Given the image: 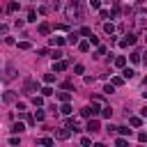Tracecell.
I'll return each instance as SVG.
<instances>
[{"mask_svg": "<svg viewBox=\"0 0 147 147\" xmlns=\"http://www.w3.org/2000/svg\"><path fill=\"white\" fill-rule=\"evenodd\" d=\"M122 80H124V78H119V76H115V78H113V85H122Z\"/></svg>", "mask_w": 147, "mask_h": 147, "instance_id": "obj_43", "label": "cell"}, {"mask_svg": "<svg viewBox=\"0 0 147 147\" xmlns=\"http://www.w3.org/2000/svg\"><path fill=\"white\" fill-rule=\"evenodd\" d=\"M78 37H80L78 32H69V34H67V44H71V46L78 44Z\"/></svg>", "mask_w": 147, "mask_h": 147, "instance_id": "obj_10", "label": "cell"}, {"mask_svg": "<svg viewBox=\"0 0 147 147\" xmlns=\"http://www.w3.org/2000/svg\"><path fill=\"white\" fill-rule=\"evenodd\" d=\"M124 64H126V57H124V55H119V57H115V67H119V69H124Z\"/></svg>", "mask_w": 147, "mask_h": 147, "instance_id": "obj_14", "label": "cell"}, {"mask_svg": "<svg viewBox=\"0 0 147 147\" xmlns=\"http://www.w3.org/2000/svg\"><path fill=\"white\" fill-rule=\"evenodd\" d=\"M138 140H140V142H147V133L140 131V133H138Z\"/></svg>", "mask_w": 147, "mask_h": 147, "instance_id": "obj_38", "label": "cell"}, {"mask_svg": "<svg viewBox=\"0 0 147 147\" xmlns=\"http://www.w3.org/2000/svg\"><path fill=\"white\" fill-rule=\"evenodd\" d=\"M37 30H39V34H48V32H51V23H46V21H44V23H39V28H37Z\"/></svg>", "mask_w": 147, "mask_h": 147, "instance_id": "obj_9", "label": "cell"}, {"mask_svg": "<svg viewBox=\"0 0 147 147\" xmlns=\"http://www.w3.org/2000/svg\"><path fill=\"white\" fill-rule=\"evenodd\" d=\"M32 103H34V106L39 108V106L44 103V94H41V96H37V94H34V96H32Z\"/></svg>", "mask_w": 147, "mask_h": 147, "instance_id": "obj_21", "label": "cell"}, {"mask_svg": "<svg viewBox=\"0 0 147 147\" xmlns=\"http://www.w3.org/2000/svg\"><path fill=\"white\" fill-rule=\"evenodd\" d=\"M25 21L34 23V21H37V11H34V9H30V11H28V18H25Z\"/></svg>", "mask_w": 147, "mask_h": 147, "instance_id": "obj_19", "label": "cell"}, {"mask_svg": "<svg viewBox=\"0 0 147 147\" xmlns=\"http://www.w3.org/2000/svg\"><path fill=\"white\" fill-rule=\"evenodd\" d=\"M23 129H25V126H23V124H18V122H16V124H14V126H11V133H21V131H23Z\"/></svg>", "mask_w": 147, "mask_h": 147, "instance_id": "obj_26", "label": "cell"}, {"mask_svg": "<svg viewBox=\"0 0 147 147\" xmlns=\"http://www.w3.org/2000/svg\"><path fill=\"white\" fill-rule=\"evenodd\" d=\"M140 115H142V117H147V106H145V108L140 110Z\"/></svg>", "mask_w": 147, "mask_h": 147, "instance_id": "obj_45", "label": "cell"}, {"mask_svg": "<svg viewBox=\"0 0 147 147\" xmlns=\"http://www.w3.org/2000/svg\"><path fill=\"white\" fill-rule=\"evenodd\" d=\"M16 78V67L14 64H7V69H5V80H14Z\"/></svg>", "mask_w": 147, "mask_h": 147, "instance_id": "obj_6", "label": "cell"}, {"mask_svg": "<svg viewBox=\"0 0 147 147\" xmlns=\"http://www.w3.org/2000/svg\"><path fill=\"white\" fill-rule=\"evenodd\" d=\"M41 94H44V96H51V94H53V90H51V87H48V85H46V87H44V90H41Z\"/></svg>", "mask_w": 147, "mask_h": 147, "instance_id": "obj_37", "label": "cell"}, {"mask_svg": "<svg viewBox=\"0 0 147 147\" xmlns=\"http://www.w3.org/2000/svg\"><path fill=\"white\" fill-rule=\"evenodd\" d=\"M115 145H117V147H124V145H129V140L122 136V138H115Z\"/></svg>", "mask_w": 147, "mask_h": 147, "instance_id": "obj_23", "label": "cell"}, {"mask_svg": "<svg viewBox=\"0 0 147 147\" xmlns=\"http://www.w3.org/2000/svg\"><path fill=\"white\" fill-rule=\"evenodd\" d=\"M90 7H92V9H99V7H101V0H90Z\"/></svg>", "mask_w": 147, "mask_h": 147, "instance_id": "obj_35", "label": "cell"}, {"mask_svg": "<svg viewBox=\"0 0 147 147\" xmlns=\"http://www.w3.org/2000/svg\"><path fill=\"white\" fill-rule=\"evenodd\" d=\"M2 101H5V103H14V101H16V92H5V94H2Z\"/></svg>", "mask_w": 147, "mask_h": 147, "instance_id": "obj_8", "label": "cell"}, {"mask_svg": "<svg viewBox=\"0 0 147 147\" xmlns=\"http://www.w3.org/2000/svg\"><path fill=\"white\" fill-rule=\"evenodd\" d=\"M23 23H25L23 18H16V21H14V25H16V28H23Z\"/></svg>", "mask_w": 147, "mask_h": 147, "instance_id": "obj_42", "label": "cell"}, {"mask_svg": "<svg viewBox=\"0 0 147 147\" xmlns=\"http://www.w3.org/2000/svg\"><path fill=\"white\" fill-rule=\"evenodd\" d=\"M18 48H21V51H28V48H30V41H18Z\"/></svg>", "mask_w": 147, "mask_h": 147, "instance_id": "obj_33", "label": "cell"}, {"mask_svg": "<svg viewBox=\"0 0 147 147\" xmlns=\"http://www.w3.org/2000/svg\"><path fill=\"white\" fill-rule=\"evenodd\" d=\"M69 136H71V129H69V126H64V129H57V131H55V138H57V140H67Z\"/></svg>", "mask_w": 147, "mask_h": 147, "instance_id": "obj_5", "label": "cell"}, {"mask_svg": "<svg viewBox=\"0 0 147 147\" xmlns=\"http://www.w3.org/2000/svg\"><path fill=\"white\" fill-rule=\"evenodd\" d=\"M103 92H106V94H113V92H115V85H113V83H110V85H106V87H103Z\"/></svg>", "mask_w": 147, "mask_h": 147, "instance_id": "obj_34", "label": "cell"}, {"mask_svg": "<svg viewBox=\"0 0 147 147\" xmlns=\"http://www.w3.org/2000/svg\"><path fill=\"white\" fill-rule=\"evenodd\" d=\"M90 46H92V44H90V39H87V41H78V51H83V53H87V51H90Z\"/></svg>", "mask_w": 147, "mask_h": 147, "instance_id": "obj_13", "label": "cell"}, {"mask_svg": "<svg viewBox=\"0 0 147 147\" xmlns=\"http://www.w3.org/2000/svg\"><path fill=\"white\" fill-rule=\"evenodd\" d=\"M80 34H83V37H90V34H92V30L85 25V28H80Z\"/></svg>", "mask_w": 147, "mask_h": 147, "instance_id": "obj_32", "label": "cell"}, {"mask_svg": "<svg viewBox=\"0 0 147 147\" xmlns=\"http://www.w3.org/2000/svg\"><path fill=\"white\" fill-rule=\"evenodd\" d=\"M37 142H39V145H53V138H39Z\"/></svg>", "mask_w": 147, "mask_h": 147, "instance_id": "obj_30", "label": "cell"}, {"mask_svg": "<svg viewBox=\"0 0 147 147\" xmlns=\"http://www.w3.org/2000/svg\"><path fill=\"white\" fill-rule=\"evenodd\" d=\"M37 90H39L37 80H34V78H25V83H23V92H25V94H34Z\"/></svg>", "mask_w": 147, "mask_h": 147, "instance_id": "obj_3", "label": "cell"}, {"mask_svg": "<svg viewBox=\"0 0 147 147\" xmlns=\"http://www.w3.org/2000/svg\"><path fill=\"white\" fill-rule=\"evenodd\" d=\"M110 115H113V108H110V106H103V108H101V117H108V119H110Z\"/></svg>", "mask_w": 147, "mask_h": 147, "instance_id": "obj_16", "label": "cell"}, {"mask_svg": "<svg viewBox=\"0 0 147 147\" xmlns=\"http://www.w3.org/2000/svg\"><path fill=\"white\" fill-rule=\"evenodd\" d=\"M129 124H131V126H136V129H138V126H140V124H142V119H140V117H131V119H129Z\"/></svg>", "mask_w": 147, "mask_h": 147, "instance_id": "obj_22", "label": "cell"}, {"mask_svg": "<svg viewBox=\"0 0 147 147\" xmlns=\"http://www.w3.org/2000/svg\"><path fill=\"white\" fill-rule=\"evenodd\" d=\"M136 41H138V37H136L133 32H129V34H126V37H124V39L119 41V46H122V48H126V46H133Z\"/></svg>", "mask_w": 147, "mask_h": 147, "instance_id": "obj_4", "label": "cell"}, {"mask_svg": "<svg viewBox=\"0 0 147 147\" xmlns=\"http://www.w3.org/2000/svg\"><path fill=\"white\" fill-rule=\"evenodd\" d=\"M53 80H55V74H46V76H44V83H48V85H51Z\"/></svg>", "mask_w": 147, "mask_h": 147, "instance_id": "obj_29", "label": "cell"}, {"mask_svg": "<svg viewBox=\"0 0 147 147\" xmlns=\"http://www.w3.org/2000/svg\"><path fill=\"white\" fill-rule=\"evenodd\" d=\"M87 39H90V44H92V46H99V37H94V32H92Z\"/></svg>", "mask_w": 147, "mask_h": 147, "instance_id": "obj_28", "label": "cell"}, {"mask_svg": "<svg viewBox=\"0 0 147 147\" xmlns=\"http://www.w3.org/2000/svg\"><path fill=\"white\" fill-rule=\"evenodd\" d=\"M117 133H122V136H131V129H126V126H117Z\"/></svg>", "mask_w": 147, "mask_h": 147, "instance_id": "obj_27", "label": "cell"}, {"mask_svg": "<svg viewBox=\"0 0 147 147\" xmlns=\"http://www.w3.org/2000/svg\"><path fill=\"white\" fill-rule=\"evenodd\" d=\"M7 30H9V28H7L5 23H0V34H7Z\"/></svg>", "mask_w": 147, "mask_h": 147, "instance_id": "obj_44", "label": "cell"}, {"mask_svg": "<svg viewBox=\"0 0 147 147\" xmlns=\"http://www.w3.org/2000/svg\"><path fill=\"white\" fill-rule=\"evenodd\" d=\"M103 30H106L108 34H113V32H115V25H113V23H103Z\"/></svg>", "mask_w": 147, "mask_h": 147, "instance_id": "obj_24", "label": "cell"}, {"mask_svg": "<svg viewBox=\"0 0 147 147\" xmlns=\"http://www.w3.org/2000/svg\"><path fill=\"white\" fill-rule=\"evenodd\" d=\"M57 99L64 103V101H69V99H71V94H69V92H57Z\"/></svg>", "mask_w": 147, "mask_h": 147, "instance_id": "obj_18", "label": "cell"}, {"mask_svg": "<svg viewBox=\"0 0 147 147\" xmlns=\"http://www.w3.org/2000/svg\"><path fill=\"white\" fill-rule=\"evenodd\" d=\"M99 113H101V108H99V103H96V101H94L92 106H85V108H80V117H87V119H90V117H96Z\"/></svg>", "mask_w": 147, "mask_h": 147, "instance_id": "obj_2", "label": "cell"}, {"mask_svg": "<svg viewBox=\"0 0 147 147\" xmlns=\"http://www.w3.org/2000/svg\"><path fill=\"white\" fill-rule=\"evenodd\" d=\"M129 57H131V62H136V64H138V62H140V60H142V57H140V53H138V51H133V53H131V55H129Z\"/></svg>", "mask_w": 147, "mask_h": 147, "instance_id": "obj_20", "label": "cell"}, {"mask_svg": "<svg viewBox=\"0 0 147 147\" xmlns=\"http://www.w3.org/2000/svg\"><path fill=\"white\" fill-rule=\"evenodd\" d=\"M44 117H46L44 110H37V113H34V119H37V122H44Z\"/></svg>", "mask_w": 147, "mask_h": 147, "instance_id": "obj_25", "label": "cell"}, {"mask_svg": "<svg viewBox=\"0 0 147 147\" xmlns=\"http://www.w3.org/2000/svg\"><path fill=\"white\" fill-rule=\"evenodd\" d=\"M74 71H76V74H83V71H85V67H83V64H76V67H74Z\"/></svg>", "mask_w": 147, "mask_h": 147, "instance_id": "obj_40", "label": "cell"}, {"mask_svg": "<svg viewBox=\"0 0 147 147\" xmlns=\"http://www.w3.org/2000/svg\"><path fill=\"white\" fill-rule=\"evenodd\" d=\"M64 16H67L69 21H83V18H85V5H83L80 0H71V2L67 5V9H64Z\"/></svg>", "mask_w": 147, "mask_h": 147, "instance_id": "obj_1", "label": "cell"}, {"mask_svg": "<svg viewBox=\"0 0 147 147\" xmlns=\"http://www.w3.org/2000/svg\"><path fill=\"white\" fill-rule=\"evenodd\" d=\"M67 39L64 37H51V46H64Z\"/></svg>", "mask_w": 147, "mask_h": 147, "instance_id": "obj_11", "label": "cell"}, {"mask_svg": "<svg viewBox=\"0 0 147 147\" xmlns=\"http://www.w3.org/2000/svg\"><path fill=\"white\" fill-rule=\"evenodd\" d=\"M99 55H106V46H99V48H96V55H94V57H99Z\"/></svg>", "mask_w": 147, "mask_h": 147, "instance_id": "obj_36", "label": "cell"}, {"mask_svg": "<svg viewBox=\"0 0 147 147\" xmlns=\"http://www.w3.org/2000/svg\"><path fill=\"white\" fill-rule=\"evenodd\" d=\"M101 18H110V11L108 9H101Z\"/></svg>", "mask_w": 147, "mask_h": 147, "instance_id": "obj_41", "label": "cell"}, {"mask_svg": "<svg viewBox=\"0 0 147 147\" xmlns=\"http://www.w3.org/2000/svg\"><path fill=\"white\" fill-rule=\"evenodd\" d=\"M133 76H136L133 69H122V78H133Z\"/></svg>", "mask_w": 147, "mask_h": 147, "instance_id": "obj_17", "label": "cell"}, {"mask_svg": "<svg viewBox=\"0 0 147 147\" xmlns=\"http://www.w3.org/2000/svg\"><path fill=\"white\" fill-rule=\"evenodd\" d=\"M16 9H18V2H16V0H14V2H9V7H7V11H16Z\"/></svg>", "mask_w": 147, "mask_h": 147, "instance_id": "obj_31", "label": "cell"}, {"mask_svg": "<svg viewBox=\"0 0 147 147\" xmlns=\"http://www.w3.org/2000/svg\"><path fill=\"white\" fill-rule=\"evenodd\" d=\"M69 64L67 62H62V60H55V64H53V71H64Z\"/></svg>", "mask_w": 147, "mask_h": 147, "instance_id": "obj_12", "label": "cell"}, {"mask_svg": "<svg viewBox=\"0 0 147 147\" xmlns=\"http://www.w3.org/2000/svg\"><path fill=\"white\" fill-rule=\"evenodd\" d=\"M60 113H62V115H71V106H69V101H64V103H62Z\"/></svg>", "mask_w": 147, "mask_h": 147, "instance_id": "obj_15", "label": "cell"}, {"mask_svg": "<svg viewBox=\"0 0 147 147\" xmlns=\"http://www.w3.org/2000/svg\"><path fill=\"white\" fill-rule=\"evenodd\" d=\"M99 129H101V126H99V122H96V119H92V117H90V122H87V131H90V133H96V131H99Z\"/></svg>", "mask_w": 147, "mask_h": 147, "instance_id": "obj_7", "label": "cell"}, {"mask_svg": "<svg viewBox=\"0 0 147 147\" xmlns=\"http://www.w3.org/2000/svg\"><path fill=\"white\" fill-rule=\"evenodd\" d=\"M62 55H64V53H62V51H55V53H53V55H51V57H53V60H60V57H62Z\"/></svg>", "mask_w": 147, "mask_h": 147, "instance_id": "obj_39", "label": "cell"}]
</instances>
